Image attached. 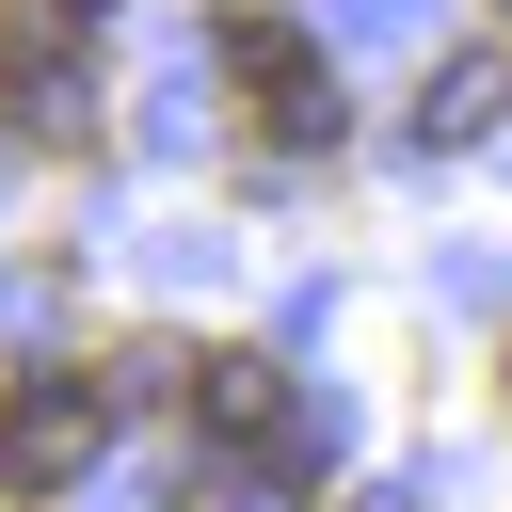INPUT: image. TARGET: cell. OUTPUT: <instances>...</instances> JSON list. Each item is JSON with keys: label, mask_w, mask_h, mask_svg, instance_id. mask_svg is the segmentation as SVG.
<instances>
[{"label": "cell", "mask_w": 512, "mask_h": 512, "mask_svg": "<svg viewBox=\"0 0 512 512\" xmlns=\"http://www.w3.org/2000/svg\"><path fill=\"white\" fill-rule=\"evenodd\" d=\"M224 64H240V96H256V128H272V144H320V128H336V80H320V48H304L288 16L224 0Z\"/></svg>", "instance_id": "obj_1"}, {"label": "cell", "mask_w": 512, "mask_h": 512, "mask_svg": "<svg viewBox=\"0 0 512 512\" xmlns=\"http://www.w3.org/2000/svg\"><path fill=\"white\" fill-rule=\"evenodd\" d=\"M96 432H112V416L80 400V368H48V384L0 400V480H16V496H64V480L96 464Z\"/></svg>", "instance_id": "obj_2"}, {"label": "cell", "mask_w": 512, "mask_h": 512, "mask_svg": "<svg viewBox=\"0 0 512 512\" xmlns=\"http://www.w3.org/2000/svg\"><path fill=\"white\" fill-rule=\"evenodd\" d=\"M192 432L208 448H256V464H304V416H288V368L272 352H208L192 368Z\"/></svg>", "instance_id": "obj_3"}, {"label": "cell", "mask_w": 512, "mask_h": 512, "mask_svg": "<svg viewBox=\"0 0 512 512\" xmlns=\"http://www.w3.org/2000/svg\"><path fill=\"white\" fill-rule=\"evenodd\" d=\"M496 112H512V64H448L432 80V144H480Z\"/></svg>", "instance_id": "obj_4"}, {"label": "cell", "mask_w": 512, "mask_h": 512, "mask_svg": "<svg viewBox=\"0 0 512 512\" xmlns=\"http://www.w3.org/2000/svg\"><path fill=\"white\" fill-rule=\"evenodd\" d=\"M496 16H512V0H496Z\"/></svg>", "instance_id": "obj_5"}]
</instances>
